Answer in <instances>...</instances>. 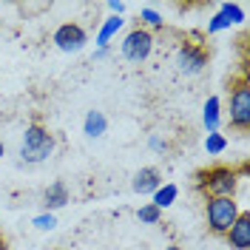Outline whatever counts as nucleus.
Segmentation results:
<instances>
[{"instance_id": "f257e3e1", "label": "nucleus", "mask_w": 250, "mask_h": 250, "mask_svg": "<svg viewBox=\"0 0 250 250\" xmlns=\"http://www.w3.org/2000/svg\"><path fill=\"white\" fill-rule=\"evenodd\" d=\"M196 190L202 193L205 199H219V196L236 199V193H239V173H236L233 165L202 168L196 173Z\"/></svg>"}, {"instance_id": "f03ea898", "label": "nucleus", "mask_w": 250, "mask_h": 250, "mask_svg": "<svg viewBox=\"0 0 250 250\" xmlns=\"http://www.w3.org/2000/svg\"><path fill=\"white\" fill-rule=\"evenodd\" d=\"M54 148H57L54 134L48 128H43L40 123H31V125H26V131L20 137V151L17 154L29 165H40V162H46L48 156L54 154Z\"/></svg>"}, {"instance_id": "7ed1b4c3", "label": "nucleus", "mask_w": 250, "mask_h": 250, "mask_svg": "<svg viewBox=\"0 0 250 250\" xmlns=\"http://www.w3.org/2000/svg\"><path fill=\"white\" fill-rule=\"evenodd\" d=\"M228 120L236 131H250V80L239 77L230 83V100H228Z\"/></svg>"}, {"instance_id": "20e7f679", "label": "nucleus", "mask_w": 250, "mask_h": 250, "mask_svg": "<svg viewBox=\"0 0 250 250\" xmlns=\"http://www.w3.org/2000/svg\"><path fill=\"white\" fill-rule=\"evenodd\" d=\"M239 202L228 199V196H219V199H205V222H208V230L216 236H225L230 230L236 219H239Z\"/></svg>"}, {"instance_id": "39448f33", "label": "nucleus", "mask_w": 250, "mask_h": 250, "mask_svg": "<svg viewBox=\"0 0 250 250\" xmlns=\"http://www.w3.org/2000/svg\"><path fill=\"white\" fill-rule=\"evenodd\" d=\"M151 51H154V34L145 31L142 26L131 29L123 37V43H120V54L128 62H145L151 57Z\"/></svg>"}, {"instance_id": "423d86ee", "label": "nucleus", "mask_w": 250, "mask_h": 250, "mask_svg": "<svg viewBox=\"0 0 250 250\" xmlns=\"http://www.w3.org/2000/svg\"><path fill=\"white\" fill-rule=\"evenodd\" d=\"M51 43L60 48V51H65V54H77V51L85 48L88 34H85V29L80 23H60L54 29V34H51Z\"/></svg>"}, {"instance_id": "0eeeda50", "label": "nucleus", "mask_w": 250, "mask_h": 250, "mask_svg": "<svg viewBox=\"0 0 250 250\" xmlns=\"http://www.w3.org/2000/svg\"><path fill=\"white\" fill-rule=\"evenodd\" d=\"M205 65H208V51L202 46H196V43H182V46L176 48V68L188 74V77H196V74H202Z\"/></svg>"}, {"instance_id": "6e6552de", "label": "nucleus", "mask_w": 250, "mask_h": 250, "mask_svg": "<svg viewBox=\"0 0 250 250\" xmlns=\"http://www.w3.org/2000/svg\"><path fill=\"white\" fill-rule=\"evenodd\" d=\"M242 23H245V6L242 3H222L216 15L208 20V34H219V31L242 26Z\"/></svg>"}, {"instance_id": "1a4fd4ad", "label": "nucleus", "mask_w": 250, "mask_h": 250, "mask_svg": "<svg viewBox=\"0 0 250 250\" xmlns=\"http://www.w3.org/2000/svg\"><path fill=\"white\" fill-rule=\"evenodd\" d=\"M225 239L230 242L233 250H250V213L248 210L239 213V219L230 225V230L225 233Z\"/></svg>"}, {"instance_id": "9d476101", "label": "nucleus", "mask_w": 250, "mask_h": 250, "mask_svg": "<svg viewBox=\"0 0 250 250\" xmlns=\"http://www.w3.org/2000/svg\"><path fill=\"white\" fill-rule=\"evenodd\" d=\"M162 185V173L159 168H140V171L134 173V179H131V188H134V193H140V196H154V190Z\"/></svg>"}, {"instance_id": "9b49d317", "label": "nucleus", "mask_w": 250, "mask_h": 250, "mask_svg": "<svg viewBox=\"0 0 250 250\" xmlns=\"http://www.w3.org/2000/svg\"><path fill=\"white\" fill-rule=\"evenodd\" d=\"M68 199H71V193H68V185H65L62 179L51 182V185L43 190V208H46L48 213H54V210L65 208V205H68Z\"/></svg>"}, {"instance_id": "f8f14e48", "label": "nucleus", "mask_w": 250, "mask_h": 250, "mask_svg": "<svg viewBox=\"0 0 250 250\" xmlns=\"http://www.w3.org/2000/svg\"><path fill=\"white\" fill-rule=\"evenodd\" d=\"M108 131V117L103 114V111H88L85 114V120H83V134L88 137V140H100L103 134Z\"/></svg>"}, {"instance_id": "ddd939ff", "label": "nucleus", "mask_w": 250, "mask_h": 250, "mask_svg": "<svg viewBox=\"0 0 250 250\" xmlns=\"http://www.w3.org/2000/svg\"><path fill=\"white\" fill-rule=\"evenodd\" d=\"M123 26H125L123 17H117V15L105 17V20H103V26H100V31H97V37H94L97 48H108L111 40L117 37V31H123Z\"/></svg>"}, {"instance_id": "4468645a", "label": "nucleus", "mask_w": 250, "mask_h": 250, "mask_svg": "<svg viewBox=\"0 0 250 250\" xmlns=\"http://www.w3.org/2000/svg\"><path fill=\"white\" fill-rule=\"evenodd\" d=\"M202 123H205V128H208V134L219 131V125H222V100H219V97H208V100H205Z\"/></svg>"}, {"instance_id": "2eb2a0df", "label": "nucleus", "mask_w": 250, "mask_h": 250, "mask_svg": "<svg viewBox=\"0 0 250 250\" xmlns=\"http://www.w3.org/2000/svg\"><path fill=\"white\" fill-rule=\"evenodd\" d=\"M176 196H179V185H173V182H162V185L154 190L151 205H156L159 210H165V208H171V205L176 202Z\"/></svg>"}, {"instance_id": "dca6fc26", "label": "nucleus", "mask_w": 250, "mask_h": 250, "mask_svg": "<svg viewBox=\"0 0 250 250\" xmlns=\"http://www.w3.org/2000/svg\"><path fill=\"white\" fill-rule=\"evenodd\" d=\"M140 26L145 31H159V29H165V20H162V15L156 9L145 6V9H140Z\"/></svg>"}, {"instance_id": "f3484780", "label": "nucleus", "mask_w": 250, "mask_h": 250, "mask_svg": "<svg viewBox=\"0 0 250 250\" xmlns=\"http://www.w3.org/2000/svg\"><path fill=\"white\" fill-rule=\"evenodd\" d=\"M205 151L210 156H219L228 151V137L225 134H219V131H213V134H208L205 137Z\"/></svg>"}, {"instance_id": "a211bd4d", "label": "nucleus", "mask_w": 250, "mask_h": 250, "mask_svg": "<svg viewBox=\"0 0 250 250\" xmlns=\"http://www.w3.org/2000/svg\"><path fill=\"white\" fill-rule=\"evenodd\" d=\"M137 219H140L142 225H159V219H162V210H159L156 205L145 202V205H140V210H137Z\"/></svg>"}, {"instance_id": "6ab92c4d", "label": "nucleus", "mask_w": 250, "mask_h": 250, "mask_svg": "<svg viewBox=\"0 0 250 250\" xmlns=\"http://www.w3.org/2000/svg\"><path fill=\"white\" fill-rule=\"evenodd\" d=\"M31 225H34L37 230H54V228H57V216L48 213V210H43V213H37V216L31 219Z\"/></svg>"}, {"instance_id": "aec40b11", "label": "nucleus", "mask_w": 250, "mask_h": 250, "mask_svg": "<svg viewBox=\"0 0 250 250\" xmlns=\"http://www.w3.org/2000/svg\"><path fill=\"white\" fill-rule=\"evenodd\" d=\"M148 148H151L154 154H168L171 145H168V140H162L159 134H151V137H148Z\"/></svg>"}, {"instance_id": "412c9836", "label": "nucleus", "mask_w": 250, "mask_h": 250, "mask_svg": "<svg viewBox=\"0 0 250 250\" xmlns=\"http://www.w3.org/2000/svg\"><path fill=\"white\" fill-rule=\"evenodd\" d=\"M108 9H111V15H117V17L125 15V3L123 0H108Z\"/></svg>"}, {"instance_id": "4be33fe9", "label": "nucleus", "mask_w": 250, "mask_h": 250, "mask_svg": "<svg viewBox=\"0 0 250 250\" xmlns=\"http://www.w3.org/2000/svg\"><path fill=\"white\" fill-rule=\"evenodd\" d=\"M105 57H108V48H97L94 51V60H105Z\"/></svg>"}, {"instance_id": "5701e85b", "label": "nucleus", "mask_w": 250, "mask_h": 250, "mask_svg": "<svg viewBox=\"0 0 250 250\" xmlns=\"http://www.w3.org/2000/svg\"><path fill=\"white\" fill-rule=\"evenodd\" d=\"M3 154H6V145H3V140H0V159H3Z\"/></svg>"}, {"instance_id": "b1692460", "label": "nucleus", "mask_w": 250, "mask_h": 250, "mask_svg": "<svg viewBox=\"0 0 250 250\" xmlns=\"http://www.w3.org/2000/svg\"><path fill=\"white\" fill-rule=\"evenodd\" d=\"M165 250H185V248H179V245H168Z\"/></svg>"}, {"instance_id": "393cba45", "label": "nucleus", "mask_w": 250, "mask_h": 250, "mask_svg": "<svg viewBox=\"0 0 250 250\" xmlns=\"http://www.w3.org/2000/svg\"><path fill=\"white\" fill-rule=\"evenodd\" d=\"M0 250H9V248H6V239H3V236H0Z\"/></svg>"}]
</instances>
